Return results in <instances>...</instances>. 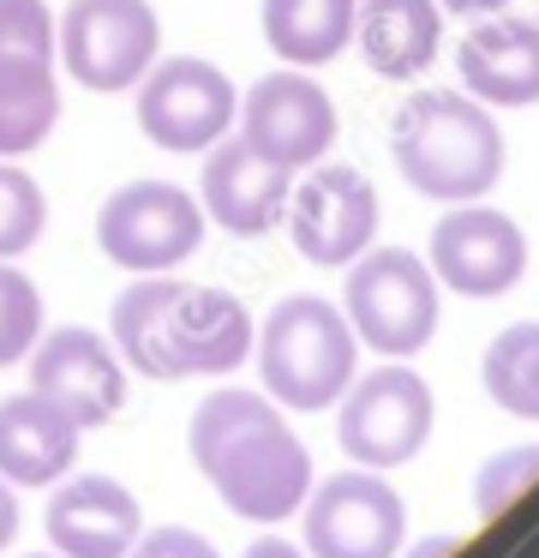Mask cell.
Wrapping results in <instances>:
<instances>
[{
    "label": "cell",
    "instance_id": "10",
    "mask_svg": "<svg viewBox=\"0 0 539 558\" xmlns=\"http://www.w3.org/2000/svg\"><path fill=\"white\" fill-rule=\"evenodd\" d=\"M287 241L306 265H354L371 241H378V222H383V205H378V186L354 169V162H311L299 169V181L287 186Z\"/></svg>",
    "mask_w": 539,
    "mask_h": 558
},
{
    "label": "cell",
    "instance_id": "24",
    "mask_svg": "<svg viewBox=\"0 0 539 558\" xmlns=\"http://www.w3.org/2000/svg\"><path fill=\"white\" fill-rule=\"evenodd\" d=\"M19 66H60L54 13L42 0H0V73Z\"/></svg>",
    "mask_w": 539,
    "mask_h": 558
},
{
    "label": "cell",
    "instance_id": "15",
    "mask_svg": "<svg viewBox=\"0 0 539 558\" xmlns=\"http://www.w3.org/2000/svg\"><path fill=\"white\" fill-rule=\"evenodd\" d=\"M287 186H294V174L275 169L270 157H258L240 133L216 138V145L204 150L198 205H204V217H210L216 229H228L234 241H258V234H270L275 222H282Z\"/></svg>",
    "mask_w": 539,
    "mask_h": 558
},
{
    "label": "cell",
    "instance_id": "27",
    "mask_svg": "<svg viewBox=\"0 0 539 558\" xmlns=\"http://www.w3.org/2000/svg\"><path fill=\"white\" fill-rule=\"evenodd\" d=\"M126 558H222V553H216V546L204 541L198 529H174V522H168V529L138 534Z\"/></svg>",
    "mask_w": 539,
    "mask_h": 558
},
{
    "label": "cell",
    "instance_id": "22",
    "mask_svg": "<svg viewBox=\"0 0 539 558\" xmlns=\"http://www.w3.org/2000/svg\"><path fill=\"white\" fill-rule=\"evenodd\" d=\"M479 378H486V397L498 402L503 414H515V421H539V318L503 325L498 337L486 342Z\"/></svg>",
    "mask_w": 539,
    "mask_h": 558
},
{
    "label": "cell",
    "instance_id": "3",
    "mask_svg": "<svg viewBox=\"0 0 539 558\" xmlns=\"http://www.w3.org/2000/svg\"><path fill=\"white\" fill-rule=\"evenodd\" d=\"M390 157L431 205H474L503 181V126L467 90H414L390 121Z\"/></svg>",
    "mask_w": 539,
    "mask_h": 558
},
{
    "label": "cell",
    "instance_id": "30",
    "mask_svg": "<svg viewBox=\"0 0 539 558\" xmlns=\"http://www.w3.org/2000/svg\"><path fill=\"white\" fill-rule=\"evenodd\" d=\"M443 13H455V19H491V13H503L510 0H438Z\"/></svg>",
    "mask_w": 539,
    "mask_h": 558
},
{
    "label": "cell",
    "instance_id": "26",
    "mask_svg": "<svg viewBox=\"0 0 539 558\" xmlns=\"http://www.w3.org/2000/svg\"><path fill=\"white\" fill-rule=\"evenodd\" d=\"M534 474H539V445H522V450L491 457L486 469H479V517H498V510L510 505V493L534 486Z\"/></svg>",
    "mask_w": 539,
    "mask_h": 558
},
{
    "label": "cell",
    "instance_id": "5",
    "mask_svg": "<svg viewBox=\"0 0 539 558\" xmlns=\"http://www.w3.org/2000/svg\"><path fill=\"white\" fill-rule=\"evenodd\" d=\"M342 318L354 325V337L366 342L371 354H390V361H407L419 354L431 337H438V277L419 253L407 246H366V253L347 265L342 282Z\"/></svg>",
    "mask_w": 539,
    "mask_h": 558
},
{
    "label": "cell",
    "instance_id": "20",
    "mask_svg": "<svg viewBox=\"0 0 539 558\" xmlns=\"http://www.w3.org/2000/svg\"><path fill=\"white\" fill-rule=\"evenodd\" d=\"M359 0H264V43L282 66H330L354 43Z\"/></svg>",
    "mask_w": 539,
    "mask_h": 558
},
{
    "label": "cell",
    "instance_id": "19",
    "mask_svg": "<svg viewBox=\"0 0 539 558\" xmlns=\"http://www.w3.org/2000/svg\"><path fill=\"white\" fill-rule=\"evenodd\" d=\"M78 426L36 390L0 397V474L12 486H54L78 462Z\"/></svg>",
    "mask_w": 539,
    "mask_h": 558
},
{
    "label": "cell",
    "instance_id": "17",
    "mask_svg": "<svg viewBox=\"0 0 539 558\" xmlns=\"http://www.w3.org/2000/svg\"><path fill=\"white\" fill-rule=\"evenodd\" d=\"M462 90L486 109H534L539 102V25L534 19H479L455 43Z\"/></svg>",
    "mask_w": 539,
    "mask_h": 558
},
{
    "label": "cell",
    "instance_id": "21",
    "mask_svg": "<svg viewBox=\"0 0 539 558\" xmlns=\"http://www.w3.org/2000/svg\"><path fill=\"white\" fill-rule=\"evenodd\" d=\"M60 121V78L54 66H19L0 73V162H19L48 145Z\"/></svg>",
    "mask_w": 539,
    "mask_h": 558
},
{
    "label": "cell",
    "instance_id": "31",
    "mask_svg": "<svg viewBox=\"0 0 539 558\" xmlns=\"http://www.w3.org/2000/svg\"><path fill=\"white\" fill-rule=\"evenodd\" d=\"M443 553H455V541H426V546H414L407 558H443Z\"/></svg>",
    "mask_w": 539,
    "mask_h": 558
},
{
    "label": "cell",
    "instance_id": "6",
    "mask_svg": "<svg viewBox=\"0 0 539 558\" xmlns=\"http://www.w3.org/2000/svg\"><path fill=\"white\" fill-rule=\"evenodd\" d=\"M54 49L78 90L120 97L162 54V19L150 0H66V13H54Z\"/></svg>",
    "mask_w": 539,
    "mask_h": 558
},
{
    "label": "cell",
    "instance_id": "4",
    "mask_svg": "<svg viewBox=\"0 0 539 558\" xmlns=\"http://www.w3.org/2000/svg\"><path fill=\"white\" fill-rule=\"evenodd\" d=\"M252 354H258L264 397L275 409L318 414L342 402V390L359 373V337L342 318V306L323 294H287L270 306L258 330H252Z\"/></svg>",
    "mask_w": 539,
    "mask_h": 558
},
{
    "label": "cell",
    "instance_id": "7",
    "mask_svg": "<svg viewBox=\"0 0 539 558\" xmlns=\"http://www.w3.org/2000/svg\"><path fill=\"white\" fill-rule=\"evenodd\" d=\"M132 114L138 133L168 157H204L216 138L234 133L240 114V90L204 54H156V66L132 85Z\"/></svg>",
    "mask_w": 539,
    "mask_h": 558
},
{
    "label": "cell",
    "instance_id": "16",
    "mask_svg": "<svg viewBox=\"0 0 539 558\" xmlns=\"http://www.w3.org/2000/svg\"><path fill=\"white\" fill-rule=\"evenodd\" d=\"M42 529L60 558H126L144 534V510L114 474H60Z\"/></svg>",
    "mask_w": 539,
    "mask_h": 558
},
{
    "label": "cell",
    "instance_id": "13",
    "mask_svg": "<svg viewBox=\"0 0 539 558\" xmlns=\"http://www.w3.org/2000/svg\"><path fill=\"white\" fill-rule=\"evenodd\" d=\"M24 361H30V390L54 402L78 433L108 426L126 409V361L114 354V342L102 330H90V325L42 330Z\"/></svg>",
    "mask_w": 539,
    "mask_h": 558
},
{
    "label": "cell",
    "instance_id": "8",
    "mask_svg": "<svg viewBox=\"0 0 539 558\" xmlns=\"http://www.w3.org/2000/svg\"><path fill=\"white\" fill-rule=\"evenodd\" d=\"M204 205L198 193L174 181H126L102 198L96 210V246L108 265L132 270V277H156V270H180L204 246Z\"/></svg>",
    "mask_w": 539,
    "mask_h": 558
},
{
    "label": "cell",
    "instance_id": "9",
    "mask_svg": "<svg viewBox=\"0 0 539 558\" xmlns=\"http://www.w3.org/2000/svg\"><path fill=\"white\" fill-rule=\"evenodd\" d=\"M431 421H438V397L414 366L390 361L354 373V385L342 390V414H335V438L354 457V469H402L426 450Z\"/></svg>",
    "mask_w": 539,
    "mask_h": 558
},
{
    "label": "cell",
    "instance_id": "29",
    "mask_svg": "<svg viewBox=\"0 0 539 558\" xmlns=\"http://www.w3.org/2000/svg\"><path fill=\"white\" fill-rule=\"evenodd\" d=\"M240 558H306V553H299L294 541H282V534H258V541H252Z\"/></svg>",
    "mask_w": 539,
    "mask_h": 558
},
{
    "label": "cell",
    "instance_id": "18",
    "mask_svg": "<svg viewBox=\"0 0 539 558\" xmlns=\"http://www.w3.org/2000/svg\"><path fill=\"white\" fill-rule=\"evenodd\" d=\"M354 43L366 66L390 85L419 78L443 49V7L438 0H359Z\"/></svg>",
    "mask_w": 539,
    "mask_h": 558
},
{
    "label": "cell",
    "instance_id": "25",
    "mask_svg": "<svg viewBox=\"0 0 539 558\" xmlns=\"http://www.w3.org/2000/svg\"><path fill=\"white\" fill-rule=\"evenodd\" d=\"M42 337V289L12 258H0V366H19Z\"/></svg>",
    "mask_w": 539,
    "mask_h": 558
},
{
    "label": "cell",
    "instance_id": "14",
    "mask_svg": "<svg viewBox=\"0 0 539 558\" xmlns=\"http://www.w3.org/2000/svg\"><path fill=\"white\" fill-rule=\"evenodd\" d=\"M426 265L438 277V289H455L467 301H498L527 277V234L515 217L474 198V205H455L438 217Z\"/></svg>",
    "mask_w": 539,
    "mask_h": 558
},
{
    "label": "cell",
    "instance_id": "32",
    "mask_svg": "<svg viewBox=\"0 0 539 558\" xmlns=\"http://www.w3.org/2000/svg\"><path fill=\"white\" fill-rule=\"evenodd\" d=\"M30 558H60V553H30Z\"/></svg>",
    "mask_w": 539,
    "mask_h": 558
},
{
    "label": "cell",
    "instance_id": "1",
    "mask_svg": "<svg viewBox=\"0 0 539 558\" xmlns=\"http://www.w3.org/2000/svg\"><path fill=\"white\" fill-rule=\"evenodd\" d=\"M252 313L240 294L180 282L174 270L138 277L114 294L108 342L138 378H228L252 361Z\"/></svg>",
    "mask_w": 539,
    "mask_h": 558
},
{
    "label": "cell",
    "instance_id": "2",
    "mask_svg": "<svg viewBox=\"0 0 539 558\" xmlns=\"http://www.w3.org/2000/svg\"><path fill=\"white\" fill-rule=\"evenodd\" d=\"M186 450L216 498L246 522H282L311 493V450L264 390H210L186 421Z\"/></svg>",
    "mask_w": 539,
    "mask_h": 558
},
{
    "label": "cell",
    "instance_id": "28",
    "mask_svg": "<svg viewBox=\"0 0 539 558\" xmlns=\"http://www.w3.org/2000/svg\"><path fill=\"white\" fill-rule=\"evenodd\" d=\"M12 534H19V498H12V481L0 474V553L12 546Z\"/></svg>",
    "mask_w": 539,
    "mask_h": 558
},
{
    "label": "cell",
    "instance_id": "23",
    "mask_svg": "<svg viewBox=\"0 0 539 558\" xmlns=\"http://www.w3.org/2000/svg\"><path fill=\"white\" fill-rule=\"evenodd\" d=\"M48 229V198L30 169L0 162V258H24Z\"/></svg>",
    "mask_w": 539,
    "mask_h": 558
},
{
    "label": "cell",
    "instance_id": "11",
    "mask_svg": "<svg viewBox=\"0 0 539 558\" xmlns=\"http://www.w3.org/2000/svg\"><path fill=\"white\" fill-rule=\"evenodd\" d=\"M234 133L246 138L258 157H270L275 169L299 174V169L330 157L342 121H335L330 90H323L306 66H275V73H264L258 85L240 97Z\"/></svg>",
    "mask_w": 539,
    "mask_h": 558
},
{
    "label": "cell",
    "instance_id": "12",
    "mask_svg": "<svg viewBox=\"0 0 539 558\" xmlns=\"http://www.w3.org/2000/svg\"><path fill=\"white\" fill-rule=\"evenodd\" d=\"M306 553L311 558H395L407 534V505L378 469L323 474L306 493Z\"/></svg>",
    "mask_w": 539,
    "mask_h": 558
}]
</instances>
